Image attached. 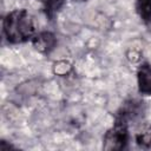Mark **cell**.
<instances>
[{
  "label": "cell",
  "mask_w": 151,
  "mask_h": 151,
  "mask_svg": "<svg viewBox=\"0 0 151 151\" xmlns=\"http://www.w3.org/2000/svg\"><path fill=\"white\" fill-rule=\"evenodd\" d=\"M129 119L120 112L117 113L113 125L105 132L103 138V149L107 151L124 150L129 143Z\"/></svg>",
  "instance_id": "2"
},
{
  "label": "cell",
  "mask_w": 151,
  "mask_h": 151,
  "mask_svg": "<svg viewBox=\"0 0 151 151\" xmlns=\"http://www.w3.org/2000/svg\"><path fill=\"white\" fill-rule=\"evenodd\" d=\"M31 41L33 47L42 54L51 53L57 46V37L50 31H42L37 33Z\"/></svg>",
  "instance_id": "3"
},
{
  "label": "cell",
  "mask_w": 151,
  "mask_h": 151,
  "mask_svg": "<svg viewBox=\"0 0 151 151\" xmlns=\"http://www.w3.org/2000/svg\"><path fill=\"white\" fill-rule=\"evenodd\" d=\"M40 1L42 4L44 12L50 20L54 18V15L63 8L65 4V0H40Z\"/></svg>",
  "instance_id": "6"
},
{
  "label": "cell",
  "mask_w": 151,
  "mask_h": 151,
  "mask_svg": "<svg viewBox=\"0 0 151 151\" xmlns=\"http://www.w3.org/2000/svg\"><path fill=\"white\" fill-rule=\"evenodd\" d=\"M136 12L145 24H151V0H136Z\"/></svg>",
  "instance_id": "5"
},
{
  "label": "cell",
  "mask_w": 151,
  "mask_h": 151,
  "mask_svg": "<svg viewBox=\"0 0 151 151\" xmlns=\"http://www.w3.org/2000/svg\"><path fill=\"white\" fill-rule=\"evenodd\" d=\"M2 33L9 44H24L35 35L33 17L25 8L13 9L2 20Z\"/></svg>",
  "instance_id": "1"
},
{
  "label": "cell",
  "mask_w": 151,
  "mask_h": 151,
  "mask_svg": "<svg viewBox=\"0 0 151 151\" xmlns=\"http://www.w3.org/2000/svg\"><path fill=\"white\" fill-rule=\"evenodd\" d=\"M71 68H72L71 64H68L66 60H60V61L54 64L53 72L58 76H66L71 71Z\"/></svg>",
  "instance_id": "8"
},
{
  "label": "cell",
  "mask_w": 151,
  "mask_h": 151,
  "mask_svg": "<svg viewBox=\"0 0 151 151\" xmlns=\"http://www.w3.org/2000/svg\"><path fill=\"white\" fill-rule=\"evenodd\" d=\"M138 92L143 96H151V65L142 64L137 71Z\"/></svg>",
  "instance_id": "4"
},
{
  "label": "cell",
  "mask_w": 151,
  "mask_h": 151,
  "mask_svg": "<svg viewBox=\"0 0 151 151\" xmlns=\"http://www.w3.org/2000/svg\"><path fill=\"white\" fill-rule=\"evenodd\" d=\"M79 1H85V0H79Z\"/></svg>",
  "instance_id": "9"
},
{
  "label": "cell",
  "mask_w": 151,
  "mask_h": 151,
  "mask_svg": "<svg viewBox=\"0 0 151 151\" xmlns=\"http://www.w3.org/2000/svg\"><path fill=\"white\" fill-rule=\"evenodd\" d=\"M136 143L142 149L151 147V125L144 127L140 132L136 134Z\"/></svg>",
  "instance_id": "7"
}]
</instances>
